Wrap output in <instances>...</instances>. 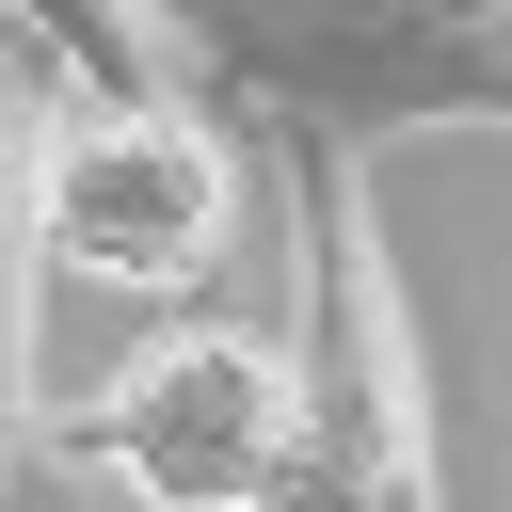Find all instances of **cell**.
<instances>
[{
    "label": "cell",
    "mask_w": 512,
    "mask_h": 512,
    "mask_svg": "<svg viewBox=\"0 0 512 512\" xmlns=\"http://www.w3.org/2000/svg\"><path fill=\"white\" fill-rule=\"evenodd\" d=\"M288 192H304V336H288V464L256 512H448L432 368H416V304H400L368 160L288 144Z\"/></svg>",
    "instance_id": "obj_2"
},
{
    "label": "cell",
    "mask_w": 512,
    "mask_h": 512,
    "mask_svg": "<svg viewBox=\"0 0 512 512\" xmlns=\"http://www.w3.org/2000/svg\"><path fill=\"white\" fill-rule=\"evenodd\" d=\"M0 480H16V464H0Z\"/></svg>",
    "instance_id": "obj_7"
},
{
    "label": "cell",
    "mask_w": 512,
    "mask_h": 512,
    "mask_svg": "<svg viewBox=\"0 0 512 512\" xmlns=\"http://www.w3.org/2000/svg\"><path fill=\"white\" fill-rule=\"evenodd\" d=\"M176 96L256 112L288 144L512 128V0H160Z\"/></svg>",
    "instance_id": "obj_1"
},
{
    "label": "cell",
    "mask_w": 512,
    "mask_h": 512,
    "mask_svg": "<svg viewBox=\"0 0 512 512\" xmlns=\"http://www.w3.org/2000/svg\"><path fill=\"white\" fill-rule=\"evenodd\" d=\"M240 224V160L208 96H64L32 128V240L96 288H192Z\"/></svg>",
    "instance_id": "obj_3"
},
{
    "label": "cell",
    "mask_w": 512,
    "mask_h": 512,
    "mask_svg": "<svg viewBox=\"0 0 512 512\" xmlns=\"http://www.w3.org/2000/svg\"><path fill=\"white\" fill-rule=\"evenodd\" d=\"M64 448L112 464L144 512H256L288 464V352L240 320H176L64 416Z\"/></svg>",
    "instance_id": "obj_4"
},
{
    "label": "cell",
    "mask_w": 512,
    "mask_h": 512,
    "mask_svg": "<svg viewBox=\"0 0 512 512\" xmlns=\"http://www.w3.org/2000/svg\"><path fill=\"white\" fill-rule=\"evenodd\" d=\"M32 128H48V64L0 48V464L48 432L32 400V336H48V240H32Z\"/></svg>",
    "instance_id": "obj_5"
},
{
    "label": "cell",
    "mask_w": 512,
    "mask_h": 512,
    "mask_svg": "<svg viewBox=\"0 0 512 512\" xmlns=\"http://www.w3.org/2000/svg\"><path fill=\"white\" fill-rule=\"evenodd\" d=\"M0 32H16L64 96H160V80H176L160 0H0Z\"/></svg>",
    "instance_id": "obj_6"
}]
</instances>
